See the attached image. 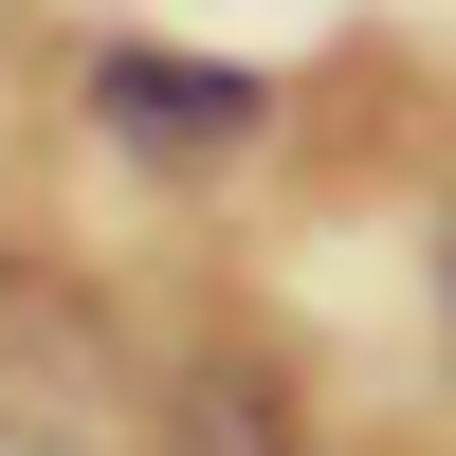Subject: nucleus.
<instances>
[{
	"label": "nucleus",
	"mask_w": 456,
	"mask_h": 456,
	"mask_svg": "<svg viewBox=\"0 0 456 456\" xmlns=\"http://www.w3.org/2000/svg\"><path fill=\"white\" fill-rule=\"evenodd\" d=\"M92 110L146 146V165H219V146H256V128H274V73H238V55H146V37H110V55H92Z\"/></svg>",
	"instance_id": "obj_1"
},
{
	"label": "nucleus",
	"mask_w": 456,
	"mask_h": 456,
	"mask_svg": "<svg viewBox=\"0 0 456 456\" xmlns=\"http://www.w3.org/2000/svg\"><path fill=\"white\" fill-rule=\"evenodd\" d=\"M438 329H456V219H438Z\"/></svg>",
	"instance_id": "obj_2"
}]
</instances>
